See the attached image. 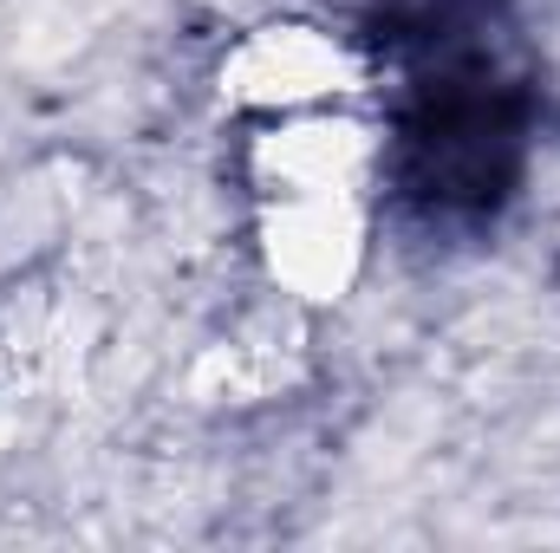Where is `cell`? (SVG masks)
<instances>
[{
  "mask_svg": "<svg viewBox=\"0 0 560 553\" xmlns=\"http://www.w3.org/2000/svg\"><path fill=\"white\" fill-rule=\"evenodd\" d=\"M242 183H248L255 202H275V196H372L378 125L365 118V105L248 125Z\"/></svg>",
  "mask_w": 560,
  "mask_h": 553,
  "instance_id": "3957f363",
  "label": "cell"
},
{
  "mask_svg": "<svg viewBox=\"0 0 560 553\" xmlns=\"http://www.w3.org/2000/svg\"><path fill=\"white\" fill-rule=\"evenodd\" d=\"M372 248V196H275L255 202V261L287 306H339Z\"/></svg>",
  "mask_w": 560,
  "mask_h": 553,
  "instance_id": "7a4b0ae2",
  "label": "cell"
},
{
  "mask_svg": "<svg viewBox=\"0 0 560 553\" xmlns=\"http://www.w3.org/2000/svg\"><path fill=\"white\" fill-rule=\"evenodd\" d=\"M365 92H372L365 46L326 20H261L215 66V98L242 125L365 105Z\"/></svg>",
  "mask_w": 560,
  "mask_h": 553,
  "instance_id": "6da1fadb",
  "label": "cell"
}]
</instances>
